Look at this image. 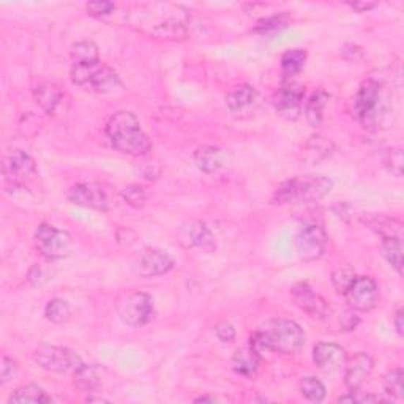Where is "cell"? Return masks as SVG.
<instances>
[{
	"instance_id": "6da1fadb",
	"label": "cell",
	"mask_w": 404,
	"mask_h": 404,
	"mask_svg": "<svg viewBox=\"0 0 404 404\" xmlns=\"http://www.w3.org/2000/svg\"><path fill=\"white\" fill-rule=\"evenodd\" d=\"M305 344V333L299 324L288 319H274L251 335L250 348L257 354H297Z\"/></svg>"
},
{
	"instance_id": "7a4b0ae2",
	"label": "cell",
	"mask_w": 404,
	"mask_h": 404,
	"mask_svg": "<svg viewBox=\"0 0 404 404\" xmlns=\"http://www.w3.org/2000/svg\"><path fill=\"white\" fill-rule=\"evenodd\" d=\"M106 136L116 150L128 155H145L152 149L149 136L133 112L121 111L112 116L106 127Z\"/></svg>"
},
{
	"instance_id": "3957f363",
	"label": "cell",
	"mask_w": 404,
	"mask_h": 404,
	"mask_svg": "<svg viewBox=\"0 0 404 404\" xmlns=\"http://www.w3.org/2000/svg\"><path fill=\"white\" fill-rule=\"evenodd\" d=\"M333 188V180L327 176H303L283 182L274 195V204H310L327 196Z\"/></svg>"
},
{
	"instance_id": "277c9868",
	"label": "cell",
	"mask_w": 404,
	"mask_h": 404,
	"mask_svg": "<svg viewBox=\"0 0 404 404\" xmlns=\"http://www.w3.org/2000/svg\"><path fill=\"white\" fill-rule=\"evenodd\" d=\"M71 81L84 90L95 94H108L121 85V78L117 73L103 62L73 63Z\"/></svg>"
},
{
	"instance_id": "5b68a950",
	"label": "cell",
	"mask_w": 404,
	"mask_h": 404,
	"mask_svg": "<svg viewBox=\"0 0 404 404\" xmlns=\"http://www.w3.org/2000/svg\"><path fill=\"white\" fill-rule=\"evenodd\" d=\"M116 308L118 317L131 327H142L154 319L155 316L152 297L145 293H139V290L123 294L117 300Z\"/></svg>"
},
{
	"instance_id": "8992f818",
	"label": "cell",
	"mask_w": 404,
	"mask_h": 404,
	"mask_svg": "<svg viewBox=\"0 0 404 404\" xmlns=\"http://www.w3.org/2000/svg\"><path fill=\"white\" fill-rule=\"evenodd\" d=\"M34 360L38 363V367H42L43 369L61 374H75L76 371L84 365L81 357L73 353V350L67 348L49 346V344H43V346H39L35 350Z\"/></svg>"
},
{
	"instance_id": "52a82bcc",
	"label": "cell",
	"mask_w": 404,
	"mask_h": 404,
	"mask_svg": "<svg viewBox=\"0 0 404 404\" xmlns=\"http://www.w3.org/2000/svg\"><path fill=\"white\" fill-rule=\"evenodd\" d=\"M35 247L46 259L57 261L68 256L71 251V237L67 231H61L48 223H42L35 233Z\"/></svg>"
},
{
	"instance_id": "ba28073f",
	"label": "cell",
	"mask_w": 404,
	"mask_h": 404,
	"mask_svg": "<svg viewBox=\"0 0 404 404\" xmlns=\"http://www.w3.org/2000/svg\"><path fill=\"white\" fill-rule=\"evenodd\" d=\"M327 234L316 223H305L295 237L297 255L302 261H316L326 253Z\"/></svg>"
},
{
	"instance_id": "9c48e42d",
	"label": "cell",
	"mask_w": 404,
	"mask_h": 404,
	"mask_svg": "<svg viewBox=\"0 0 404 404\" xmlns=\"http://www.w3.org/2000/svg\"><path fill=\"white\" fill-rule=\"evenodd\" d=\"M344 297H346L350 310L368 313L379 300V289L371 276H357Z\"/></svg>"
},
{
	"instance_id": "30bf717a",
	"label": "cell",
	"mask_w": 404,
	"mask_h": 404,
	"mask_svg": "<svg viewBox=\"0 0 404 404\" xmlns=\"http://www.w3.org/2000/svg\"><path fill=\"white\" fill-rule=\"evenodd\" d=\"M68 201L82 207L108 212L111 209L109 191L102 183H78L68 191Z\"/></svg>"
},
{
	"instance_id": "8fae6325",
	"label": "cell",
	"mask_w": 404,
	"mask_h": 404,
	"mask_svg": "<svg viewBox=\"0 0 404 404\" xmlns=\"http://www.w3.org/2000/svg\"><path fill=\"white\" fill-rule=\"evenodd\" d=\"M4 176L13 185H25L37 176V164L23 150H11L4 160Z\"/></svg>"
},
{
	"instance_id": "7c38bea8",
	"label": "cell",
	"mask_w": 404,
	"mask_h": 404,
	"mask_svg": "<svg viewBox=\"0 0 404 404\" xmlns=\"http://www.w3.org/2000/svg\"><path fill=\"white\" fill-rule=\"evenodd\" d=\"M381 102V85L379 82L368 79L363 81L354 100V114L362 123L369 125L376 122L377 106Z\"/></svg>"
},
{
	"instance_id": "4fadbf2b",
	"label": "cell",
	"mask_w": 404,
	"mask_h": 404,
	"mask_svg": "<svg viewBox=\"0 0 404 404\" xmlns=\"http://www.w3.org/2000/svg\"><path fill=\"white\" fill-rule=\"evenodd\" d=\"M303 97L305 90L302 85L295 84L294 81H284L274 98L276 112L283 117L290 118V121H295L302 112Z\"/></svg>"
},
{
	"instance_id": "5bb4252c",
	"label": "cell",
	"mask_w": 404,
	"mask_h": 404,
	"mask_svg": "<svg viewBox=\"0 0 404 404\" xmlns=\"http://www.w3.org/2000/svg\"><path fill=\"white\" fill-rule=\"evenodd\" d=\"M172 267H174V261L166 251L145 250L135 261L133 271L142 278H152L168 274Z\"/></svg>"
},
{
	"instance_id": "9a60e30c",
	"label": "cell",
	"mask_w": 404,
	"mask_h": 404,
	"mask_svg": "<svg viewBox=\"0 0 404 404\" xmlns=\"http://www.w3.org/2000/svg\"><path fill=\"white\" fill-rule=\"evenodd\" d=\"M290 294H293V299L297 307L303 310L305 313L310 314L311 317H314V319H326L330 314L329 303L324 300L319 294H316L308 284H295V286L290 289Z\"/></svg>"
},
{
	"instance_id": "2e32d148",
	"label": "cell",
	"mask_w": 404,
	"mask_h": 404,
	"mask_svg": "<svg viewBox=\"0 0 404 404\" xmlns=\"http://www.w3.org/2000/svg\"><path fill=\"white\" fill-rule=\"evenodd\" d=\"M346 373H344V384L350 390H360V387L365 384V381L371 376L374 369V362L371 357L365 353H357L353 357L346 359Z\"/></svg>"
},
{
	"instance_id": "e0dca14e",
	"label": "cell",
	"mask_w": 404,
	"mask_h": 404,
	"mask_svg": "<svg viewBox=\"0 0 404 404\" xmlns=\"http://www.w3.org/2000/svg\"><path fill=\"white\" fill-rule=\"evenodd\" d=\"M313 359L317 367L327 373H333L346 363V350L335 343H317L313 349Z\"/></svg>"
},
{
	"instance_id": "ac0fdd59",
	"label": "cell",
	"mask_w": 404,
	"mask_h": 404,
	"mask_svg": "<svg viewBox=\"0 0 404 404\" xmlns=\"http://www.w3.org/2000/svg\"><path fill=\"white\" fill-rule=\"evenodd\" d=\"M228 161V152L215 145H202L195 152L196 168L205 174H214L220 171Z\"/></svg>"
},
{
	"instance_id": "d6986e66",
	"label": "cell",
	"mask_w": 404,
	"mask_h": 404,
	"mask_svg": "<svg viewBox=\"0 0 404 404\" xmlns=\"http://www.w3.org/2000/svg\"><path fill=\"white\" fill-rule=\"evenodd\" d=\"M259 360L261 355L257 354L255 349L247 348L237 350L233 357V360H231V367H233L237 374L251 377L256 374L257 368H259Z\"/></svg>"
},
{
	"instance_id": "ffe728a7",
	"label": "cell",
	"mask_w": 404,
	"mask_h": 404,
	"mask_svg": "<svg viewBox=\"0 0 404 404\" xmlns=\"http://www.w3.org/2000/svg\"><path fill=\"white\" fill-rule=\"evenodd\" d=\"M256 102V90L248 84L238 85L226 95V106L233 114H238L251 108Z\"/></svg>"
},
{
	"instance_id": "44dd1931",
	"label": "cell",
	"mask_w": 404,
	"mask_h": 404,
	"mask_svg": "<svg viewBox=\"0 0 404 404\" xmlns=\"http://www.w3.org/2000/svg\"><path fill=\"white\" fill-rule=\"evenodd\" d=\"M329 102V94L326 90H316L313 95L308 98L307 104H305V117H307L308 123L311 127H321L322 125V112Z\"/></svg>"
},
{
	"instance_id": "7402d4cb",
	"label": "cell",
	"mask_w": 404,
	"mask_h": 404,
	"mask_svg": "<svg viewBox=\"0 0 404 404\" xmlns=\"http://www.w3.org/2000/svg\"><path fill=\"white\" fill-rule=\"evenodd\" d=\"M307 62V52L303 49H289L281 56V75L284 81H293Z\"/></svg>"
},
{
	"instance_id": "603a6c76",
	"label": "cell",
	"mask_w": 404,
	"mask_h": 404,
	"mask_svg": "<svg viewBox=\"0 0 404 404\" xmlns=\"http://www.w3.org/2000/svg\"><path fill=\"white\" fill-rule=\"evenodd\" d=\"M185 231H187V235L190 237V240L195 245V247L207 251V253H212V251L216 248L215 238L214 235H212L210 229L205 226L204 223L191 221L188 224V228H185Z\"/></svg>"
},
{
	"instance_id": "cb8c5ba5",
	"label": "cell",
	"mask_w": 404,
	"mask_h": 404,
	"mask_svg": "<svg viewBox=\"0 0 404 404\" xmlns=\"http://www.w3.org/2000/svg\"><path fill=\"white\" fill-rule=\"evenodd\" d=\"M381 251L386 261L392 266L398 274H403V242L401 237H382Z\"/></svg>"
},
{
	"instance_id": "d4e9b609",
	"label": "cell",
	"mask_w": 404,
	"mask_h": 404,
	"mask_svg": "<svg viewBox=\"0 0 404 404\" xmlns=\"http://www.w3.org/2000/svg\"><path fill=\"white\" fill-rule=\"evenodd\" d=\"M34 95H35L37 103L39 104V108L48 112V114H52V112L56 111L57 104L62 98V94H61V90H59L57 85L49 84V82L38 85V87L35 89Z\"/></svg>"
},
{
	"instance_id": "484cf974",
	"label": "cell",
	"mask_w": 404,
	"mask_h": 404,
	"mask_svg": "<svg viewBox=\"0 0 404 404\" xmlns=\"http://www.w3.org/2000/svg\"><path fill=\"white\" fill-rule=\"evenodd\" d=\"M75 384L84 392H97L102 387V369L82 365L75 373Z\"/></svg>"
},
{
	"instance_id": "4316f807",
	"label": "cell",
	"mask_w": 404,
	"mask_h": 404,
	"mask_svg": "<svg viewBox=\"0 0 404 404\" xmlns=\"http://www.w3.org/2000/svg\"><path fill=\"white\" fill-rule=\"evenodd\" d=\"M371 229H374L376 233H379L382 237H401V228L403 224L398 220H393V218L384 216V215H368L367 218H363Z\"/></svg>"
},
{
	"instance_id": "83f0119b",
	"label": "cell",
	"mask_w": 404,
	"mask_h": 404,
	"mask_svg": "<svg viewBox=\"0 0 404 404\" xmlns=\"http://www.w3.org/2000/svg\"><path fill=\"white\" fill-rule=\"evenodd\" d=\"M51 396L44 392L42 387L35 384L23 386L15 390V393L10 396V403H51Z\"/></svg>"
},
{
	"instance_id": "f1b7e54d",
	"label": "cell",
	"mask_w": 404,
	"mask_h": 404,
	"mask_svg": "<svg viewBox=\"0 0 404 404\" xmlns=\"http://www.w3.org/2000/svg\"><path fill=\"white\" fill-rule=\"evenodd\" d=\"M46 319L52 324H65L71 319V307L67 300L52 299L44 308Z\"/></svg>"
},
{
	"instance_id": "f546056e",
	"label": "cell",
	"mask_w": 404,
	"mask_h": 404,
	"mask_svg": "<svg viewBox=\"0 0 404 404\" xmlns=\"http://www.w3.org/2000/svg\"><path fill=\"white\" fill-rule=\"evenodd\" d=\"M71 57L75 63H90L100 61L98 59V46L94 42H79L71 46Z\"/></svg>"
},
{
	"instance_id": "4dcf8cb0",
	"label": "cell",
	"mask_w": 404,
	"mask_h": 404,
	"mask_svg": "<svg viewBox=\"0 0 404 404\" xmlns=\"http://www.w3.org/2000/svg\"><path fill=\"white\" fill-rule=\"evenodd\" d=\"M300 392L305 398L313 403H321L326 398V387L316 377H305L300 384Z\"/></svg>"
},
{
	"instance_id": "1f68e13d",
	"label": "cell",
	"mask_w": 404,
	"mask_h": 404,
	"mask_svg": "<svg viewBox=\"0 0 404 404\" xmlns=\"http://www.w3.org/2000/svg\"><path fill=\"white\" fill-rule=\"evenodd\" d=\"M384 388L392 398H401L403 396V369L395 368L388 371L384 377Z\"/></svg>"
},
{
	"instance_id": "d6a6232c",
	"label": "cell",
	"mask_w": 404,
	"mask_h": 404,
	"mask_svg": "<svg viewBox=\"0 0 404 404\" xmlns=\"http://www.w3.org/2000/svg\"><path fill=\"white\" fill-rule=\"evenodd\" d=\"M355 278H357V275L348 267L336 269L332 275V283L336 289V293L343 294V295L346 294L348 289L353 286V283L355 281Z\"/></svg>"
},
{
	"instance_id": "836d02e7",
	"label": "cell",
	"mask_w": 404,
	"mask_h": 404,
	"mask_svg": "<svg viewBox=\"0 0 404 404\" xmlns=\"http://www.w3.org/2000/svg\"><path fill=\"white\" fill-rule=\"evenodd\" d=\"M403 150L401 149H390L386 158H384V164L388 169L390 174H393L395 177H403Z\"/></svg>"
},
{
	"instance_id": "e575fe53",
	"label": "cell",
	"mask_w": 404,
	"mask_h": 404,
	"mask_svg": "<svg viewBox=\"0 0 404 404\" xmlns=\"http://www.w3.org/2000/svg\"><path fill=\"white\" fill-rule=\"evenodd\" d=\"M123 197L133 207H142L145 200H147V195H145L144 188L139 187V185H130V187L123 190Z\"/></svg>"
},
{
	"instance_id": "d590c367",
	"label": "cell",
	"mask_w": 404,
	"mask_h": 404,
	"mask_svg": "<svg viewBox=\"0 0 404 404\" xmlns=\"http://www.w3.org/2000/svg\"><path fill=\"white\" fill-rule=\"evenodd\" d=\"M85 10H87L90 16L102 18L111 15V13L116 10V5L112 2H108V0H95V2H89L85 5Z\"/></svg>"
},
{
	"instance_id": "8d00e7d4",
	"label": "cell",
	"mask_w": 404,
	"mask_h": 404,
	"mask_svg": "<svg viewBox=\"0 0 404 404\" xmlns=\"http://www.w3.org/2000/svg\"><path fill=\"white\" fill-rule=\"evenodd\" d=\"M215 335L221 343H233L235 340V329L231 322H218L215 326Z\"/></svg>"
},
{
	"instance_id": "74e56055",
	"label": "cell",
	"mask_w": 404,
	"mask_h": 404,
	"mask_svg": "<svg viewBox=\"0 0 404 404\" xmlns=\"http://www.w3.org/2000/svg\"><path fill=\"white\" fill-rule=\"evenodd\" d=\"M18 376V363L13 362L8 357H4L2 365H0V382L6 384Z\"/></svg>"
},
{
	"instance_id": "f35d334b",
	"label": "cell",
	"mask_w": 404,
	"mask_h": 404,
	"mask_svg": "<svg viewBox=\"0 0 404 404\" xmlns=\"http://www.w3.org/2000/svg\"><path fill=\"white\" fill-rule=\"evenodd\" d=\"M284 25V19L283 16H271L264 19L262 23H259V25L256 27V32H269V30H276L280 29Z\"/></svg>"
},
{
	"instance_id": "ab89813d",
	"label": "cell",
	"mask_w": 404,
	"mask_h": 404,
	"mask_svg": "<svg viewBox=\"0 0 404 404\" xmlns=\"http://www.w3.org/2000/svg\"><path fill=\"white\" fill-rule=\"evenodd\" d=\"M48 280L46 278V274H44V270L39 267V266H35V267H32L30 271H29V281L34 284V286H42V284Z\"/></svg>"
},
{
	"instance_id": "60d3db41",
	"label": "cell",
	"mask_w": 404,
	"mask_h": 404,
	"mask_svg": "<svg viewBox=\"0 0 404 404\" xmlns=\"http://www.w3.org/2000/svg\"><path fill=\"white\" fill-rule=\"evenodd\" d=\"M349 6L353 10H355L357 13H365V11L376 8L377 4H374V2H354V4H349Z\"/></svg>"
},
{
	"instance_id": "b9f144b4",
	"label": "cell",
	"mask_w": 404,
	"mask_h": 404,
	"mask_svg": "<svg viewBox=\"0 0 404 404\" xmlns=\"http://www.w3.org/2000/svg\"><path fill=\"white\" fill-rule=\"evenodd\" d=\"M404 316H403V308H400L398 311L395 313V317H393V324H395V329H396V332H398L400 336L404 335Z\"/></svg>"
},
{
	"instance_id": "7bdbcfd3",
	"label": "cell",
	"mask_w": 404,
	"mask_h": 404,
	"mask_svg": "<svg viewBox=\"0 0 404 404\" xmlns=\"http://www.w3.org/2000/svg\"><path fill=\"white\" fill-rule=\"evenodd\" d=\"M196 403H215V398H210V396H201V398H196Z\"/></svg>"
}]
</instances>
